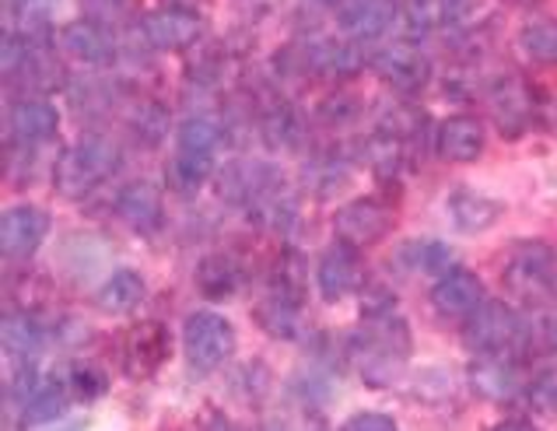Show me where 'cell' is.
Segmentation results:
<instances>
[{"label": "cell", "mask_w": 557, "mask_h": 431, "mask_svg": "<svg viewBox=\"0 0 557 431\" xmlns=\"http://www.w3.org/2000/svg\"><path fill=\"white\" fill-rule=\"evenodd\" d=\"M400 19L404 11L396 0H347L337 8V32L344 39L369 42L386 36Z\"/></svg>", "instance_id": "ac0fdd59"}, {"label": "cell", "mask_w": 557, "mask_h": 431, "mask_svg": "<svg viewBox=\"0 0 557 431\" xmlns=\"http://www.w3.org/2000/svg\"><path fill=\"white\" fill-rule=\"evenodd\" d=\"M315 116H320V123L330 126V131H344V126L358 123V116H361V95L347 91V88L330 91L320 102V109H315Z\"/></svg>", "instance_id": "e575fe53"}, {"label": "cell", "mask_w": 557, "mask_h": 431, "mask_svg": "<svg viewBox=\"0 0 557 431\" xmlns=\"http://www.w3.org/2000/svg\"><path fill=\"white\" fill-rule=\"evenodd\" d=\"M516 46L519 53L544 63V67H554L557 63V19H533L516 32Z\"/></svg>", "instance_id": "4dcf8cb0"}, {"label": "cell", "mask_w": 557, "mask_h": 431, "mask_svg": "<svg viewBox=\"0 0 557 431\" xmlns=\"http://www.w3.org/2000/svg\"><path fill=\"white\" fill-rule=\"evenodd\" d=\"M530 319V347H557V312L544 301V309Z\"/></svg>", "instance_id": "74e56055"}, {"label": "cell", "mask_w": 557, "mask_h": 431, "mask_svg": "<svg viewBox=\"0 0 557 431\" xmlns=\"http://www.w3.org/2000/svg\"><path fill=\"white\" fill-rule=\"evenodd\" d=\"M8 140L11 144H42L60 131V109L46 95H32L8 106Z\"/></svg>", "instance_id": "ffe728a7"}, {"label": "cell", "mask_w": 557, "mask_h": 431, "mask_svg": "<svg viewBox=\"0 0 557 431\" xmlns=\"http://www.w3.org/2000/svg\"><path fill=\"white\" fill-rule=\"evenodd\" d=\"M487 148V126L473 113H453L435 126V155L449 165L481 162Z\"/></svg>", "instance_id": "2e32d148"}, {"label": "cell", "mask_w": 557, "mask_h": 431, "mask_svg": "<svg viewBox=\"0 0 557 431\" xmlns=\"http://www.w3.org/2000/svg\"><path fill=\"white\" fill-rule=\"evenodd\" d=\"M522 4H530V0H522Z\"/></svg>", "instance_id": "b9f144b4"}, {"label": "cell", "mask_w": 557, "mask_h": 431, "mask_svg": "<svg viewBox=\"0 0 557 431\" xmlns=\"http://www.w3.org/2000/svg\"><path fill=\"white\" fill-rule=\"evenodd\" d=\"M214 158L211 155H186L176 151V158L169 162V183L176 186V194L183 197H197L200 189L214 180Z\"/></svg>", "instance_id": "f546056e"}, {"label": "cell", "mask_w": 557, "mask_h": 431, "mask_svg": "<svg viewBox=\"0 0 557 431\" xmlns=\"http://www.w3.org/2000/svg\"><path fill=\"white\" fill-rule=\"evenodd\" d=\"M445 211H449V221L456 225V232L463 235H481L491 232L505 218V204L498 197H487L484 189L456 183L445 197Z\"/></svg>", "instance_id": "d6986e66"}, {"label": "cell", "mask_w": 557, "mask_h": 431, "mask_svg": "<svg viewBox=\"0 0 557 431\" xmlns=\"http://www.w3.org/2000/svg\"><path fill=\"white\" fill-rule=\"evenodd\" d=\"M63 379H67V386H71L77 404H91V401H99V396L109 393V375H106V369L99 361L77 358V361L67 365Z\"/></svg>", "instance_id": "d6a6232c"}, {"label": "cell", "mask_w": 557, "mask_h": 431, "mask_svg": "<svg viewBox=\"0 0 557 431\" xmlns=\"http://www.w3.org/2000/svg\"><path fill=\"white\" fill-rule=\"evenodd\" d=\"M393 232V207L379 197H351L333 211V235L358 249L382 243Z\"/></svg>", "instance_id": "30bf717a"}, {"label": "cell", "mask_w": 557, "mask_h": 431, "mask_svg": "<svg viewBox=\"0 0 557 431\" xmlns=\"http://www.w3.org/2000/svg\"><path fill=\"white\" fill-rule=\"evenodd\" d=\"M218 144H221V123L211 120V116H186L180 126H176V151H186V155H218Z\"/></svg>", "instance_id": "1f68e13d"}, {"label": "cell", "mask_w": 557, "mask_h": 431, "mask_svg": "<svg viewBox=\"0 0 557 431\" xmlns=\"http://www.w3.org/2000/svg\"><path fill=\"white\" fill-rule=\"evenodd\" d=\"M281 298L295 301V306L306 309V295H309V263H306V253L295 249V246H284L274 260V270H270V287Z\"/></svg>", "instance_id": "4316f807"}, {"label": "cell", "mask_w": 557, "mask_h": 431, "mask_svg": "<svg viewBox=\"0 0 557 431\" xmlns=\"http://www.w3.org/2000/svg\"><path fill=\"white\" fill-rule=\"evenodd\" d=\"M347 355L355 358L358 375L369 382L372 390L393 386L407 361L413 355V337L410 327L396 312L386 316H364V323L351 333L347 341Z\"/></svg>", "instance_id": "6da1fadb"}, {"label": "cell", "mask_w": 557, "mask_h": 431, "mask_svg": "<svg viewBox=\"0 0 557 431\" xmlns=\"http://www.w3.org/2000/svg\"><path fill=\"white\" fill-rule=\"evenodd\" d=\"M396 263L404 270H421V274H445L456 263V253L442 238H410L396 249Z\"/></svg>", "instance_id": "f1b7e54d"}, {"label": "cell", "mask_w": 557, "mask_h": 431, "mask_svg": "<svg viewBox=\"0 0 557 431\" xmlns=\"http://www.w3.org/2000/svg\"><path fill=\"white\" fill-rule=\"evenodd\" d=\"M126 126H131V137H137L145 148H154L162 144L169 134V113L162 102H134L131 116H126Z\"/></svg>", "instance_id": "836d02e7"}, {"label": "cell", "mask_w": 557, "mask_h": 431, "mask_svg": "<svg viewBox=\"0 0 557 431\" xmlns=\"http://www.w3.org/2000/svg\"><path fill=\"white\" fill-rule=\"evenodd\" d=\"M361 312H364V316H386V312H396V298H393L389 287L372 284L369 292L361 295Z\"/></svg>", "instance_id": "f35d334b"}, {"label": "cell", "mask_w": 557, "mask_h": 431, "mask_svg": "<svg viewBox=\"0 0 557 431\" xmlns=\"http://www.w3.org/2000/svg\"><path fill=\"white\" fill-rule=\"evenodd\" d=\"M53 232V218L39 204H11L0 218V249L4 257L22 263L32 260L42 249V243Z\"/></svg>", "instance_id": "7c38bea8"}, {"label": "cell", "mask_w": 557, "mask_h": 431, "mask_svg": "<svg viewBox=\"0 0 557 431\" xmlns=\"http://www.w3.org/2000/svg\"><path fill=\"white\" fill-rule=\"evenodd\" d=\"M502 287L512 298L544 306L557 295V249L544 238H522L502 263Z\"/></svg>", "instance_id": "3957f363"}, {"label": "cell", "mask_w": 557, "mask_h": 431, "mask_svg": "<svg viewBox=\"0 0 557 431\" xmlns=\"http://www.w3.org/2000/svg\"><path fill=\"white\" fill-rule=\"evenodd\" d=\"M484 99L491 109V120H495V126L505 137H522L530 131V123L536 116V95L527 77H519L512 71L498 74L495 82L487 85Z\"/></svg>", "instance_id": "ba28073f"}, {"label": "cell", "mask_w": 557, "mask_h": 431, "mask_svg": "<svg viewBox=\"0 0 557 431\" xmlns=\"http://www.w3.org/2000/svg\"><path fill=\"white\" fill-rule=\"evenodd\" d=\"M428 298H432V309L442 319H456V323H467V319L484 306L487 287H484V278L476 274V270L453 263L449 270H445V274L435 278Z\"/></svg>", "instance_id": "5bb4252c"}, {"label": "cell", "mask_w": 557, "mask_h": 431, "mask_svg": "<svg viewBox=\"0 0 557 431\" xmlns=\"http://www.w3.org/2000/svg\"><path fill=\"white\" fill-rule=\"evenodd\" d=\"M120 165H123V151L113 140L102 134H85L53 158L50 180L60 200H85L113 180Z\"/></svg>", "instance_id": "7a4b0ae2"}, {"label": "cell", "mask_w": 557, "mask_h": 431, "mask_svg": "<svg viewBox=\"0 0 557 431\" xmlns=\"http://www.w3.org/2000/svg\"><path fill=\"white\" fill-rule=\"evenodd\" d=\"M57 46L63 57H71L77 63H85V67H113L120 60V42L113 36V28L99 19H77V22H67L60 32H57Z\"/></svg>", "instance_id": "4fadbf2b"}, {"label": "cell", "mask_w": 557, "mask_h": 431, "mask_svg": "<svg viewBox=\"0 0 557 431\" xmlns=\"http://www.w3.org/2000/svg\"><path fill=\"white\" fill-rule=\"evenodd\" d=\"M113 211L126 229L145 235V238L158 235L165 225L162 189H158L151 180H131L126 186H120V194L113 200Z\"/></svg>", "instance_id": "e0dca14e"}, {"label": "cell", "mask_w": 557, "mask_h": 431, "mask_svg": "<svg viewBox=\"0 0 557 431\" xmlns=\"http://www.w3.org/2000/svg\"><path fill=\"white\" fill-rule=\"evenodd\" d=\"M74 393L67 386L63 375H46L36 382V390L28 393V401L22 404V424L25 428H39V424H50L57 421L63 410L71 407Z\"/></svg>", "instance_id": "484cf974"}, {"label": "cell", "mask_w": 557, "mask_h": 431, "mask_svg": "<svg viewBox=\"0 0 557 431\" xmlns=\"http://www.w3.org/2000/svg\"><path fill=\"white\" fill-rule=\"evenodd\" d=\"M194 284L203 298L211 301H232L243 295V287L249 284V274L243 260H235L232 253H211L203 257L194 270Z\"/></svg>", "instance_id": "7402d4cb"}, {"label": "cell", "mask_w": 557, "mask_h": 431, "mask_svg": "<svg viewBox=\"0 0 557 431\" xmlns=\"http://www.w3.org/2000/svg\"><path fill=\"white\" fill-rule=\"evenodd\" d=\"M315 292L326 301V306H337V301L351 298L355 292H361L364 284V263H361V249L337 238L333 246H326L315 260Z\"/></svg>", "instance_id": "9c48e42d"}, {"label": "cell", "mask_w": 557, "mask_h": 431, "mask_svg": "<svg viewBox=\"0 0 557 431\" xmlns=\"http://www.w3.org/2000/svg\"><path fill=\"white\" fill-rule=\"evenodd\" d=\"M527 407L533 414H557V361L544 365L527 382Z\"/></svg>", "instance_id": "d590c367"}, {"label": "cell", "mask_w": 557, "mask_h": 431, "mask_svg": "<svg viewBox=\"0 0 557 431\" xmlns=\"http://www.w3.org/2000/svg\"><path fill=\"white\" fill-rule=\"evenodd\" d=\"M467 382L476 396H484L491 404H505L512 396L527 393L519 355H476L467 369Z\"/></svg>", "instance_id": "9a60e30c"}, {"label": "cell", "mask_w": 557, "mask_h": 431, "mask_svg": "<svg viewBox=\"0 0 557 431\" xmlns=\"http://www.w3.org/2000/svg\"><path fill=\"white\" fill-rule=\"evenodd\" d=\"M341 428L344 431H396L400 421L386 410H355L341 421Z\"/></svg>", "instance_id": "8d00e7d4"}, {"label": "cell", "mask_w": 557, "mask_h": 431, "mask_svg": "<svg viewBox=\"0 0 557 431\" xmlns=\"http://www.w3.org/2000/svg\"><path fill=\"white\" fill-rule=\"evenodd\" d=\"M476 0H407L404 4V22L410 32H442V28H463L473 22Z\"/></svg>", "instance_id": "603a6c76"}, {"label": "cell", "mask_w": 557, "mask_h": 431, "mask_svg": "<svg viewBox=\"0 0 557 431\" xmlns=\"http://www.w3.org/2000/svg\"><path fill=\"white\" fill-rule=\"evenodd\" d=\"M140 39H145L151 50L158 53H176L189 50L207 36V22L200 19L197 8L189 4H169V8H154L145 19L137 22Z\"/></svg>", "instance_id": "8992f818"}, {"label": "cell", "mask_w": 557, "mask_h": 431, "mask_svg": "<svg viewBox=\"0 0 557 431\" xmlns=\"http://www.w3.org/2000/svg\"><path fill=\"white\" fill-rule=\"evenodd\" d=\"M148 301V281L140 270L134 267H116L109 274L99 292H95V306H99L106 316H131Z\"/></svg>", "instance_id": "cb8c5ba5"}, {"label": "cell", "mask_w": 557, "mask_h": 431, "mask_svg": "<svg viewBox=\"0 0 557 431\" xmlns=\"http://www.w3.org/2000/svg\"><path fill=\"white\" fill-rule=\"evenodd\" d=\"M126 4H131V0H82L88 19H99V22H113L116 14L126 11Z\"/></svg>", "instance_id": "ab89813d"}, {"label": "cell", "mask_w": 557, "mask_h": 431, "mask_svg": "<svg viewBox=\"0 0 557 431\" xmlns=\"http://www.w3.org/2000/svg\"><path fill=\"white\" fill-rule=\"evenodd\" d=\"M172 355V333L165 323L145 319L123 333L120 341V369L126 379H151L158 369H165Z\"/></svg>", "instance_id": "8fae6325"}, {"label": "cell", "mask_w": 557, "mask_h": 431, "mask_svg": "<svg viewBox=\"0 0 557 431\" xmlns=\"http://www.w3.org/2000/svg\"><path fill=\"white\" fill-rule=\"evenodd\" d=\"M301 60H306V67L312 74L337 77V82L355 77L364 63H369L355 39H312V42H301Z\"/></svg>", "instance_id": "44dd1931"}, {"label": "cell", "mask_w": 557, "mask_h": 431, "mask_svg": "<svg viewBox=\"0 0 557 431\" xmlns=\"http://www.w3.org/2000/svg\"><path fill=\"white\" fill-rule=\"evenodd\" d=\"M252 319H257V327L263 333H270V337H277V341H295L301 333V327H298L301 306H295V301L281 298L274 292H267L257 306H252Z\"/></svg>", "instance_id": "83f0119b"}, {"label": "cell", "mask_w": 557, "mask_h": 431, "mask_svg": "<svg viewBox=\"0 0 557 431\" xmlns=\"http://www.w3.org/2000/svg\"><path fill=\"white\" fill-rule=\"evenodd\" d=\"M238 347L232 319L218 309H194L183 319V358L194 375H214Z\"/></svg>", "instance_id": "5b68a950"}, {"label": "cell", "mask_w": 557, "mask_h": 431, "mask_svg": "<svg viewBox=\"0 0 557 431\" xmlns=\"http://www.w3.org/2000/svg\"><path fill=\"white\" fill-rule=\"evenodd\" d=\"M463 341L473 355H522L530 347V319L502 298H484L463 323Z\"/></svg>", "instance_id": "277c9868"}, {"label": "cell", "mask_w": 557, "mask_h": 431, "mask_svg": "<svg viewBox=\"0 0 557 431\" xmlns=\"http://www.w3.org/2000/svg\"><path fill=\"white\" fill-rule=\"evenodd\" d=\"M369 67L379 82H386L400 95H418L428 82H432V60H428L421 46H413L407 39L379 46V50L369 57Z\"/></svg>", "instance_id": "52a82bcc"}, {"label": "cell", "mask_w": 557, "mask_h": 431, "mask_svg": "<svg viewBox=\"0 0 557 431\" xmlns=\"http://www.w3.org/2000/svg\"><path fill=\"white\" fill-rule=\"evenodd\" d=\"M4 350L14 365H25V361H36L46 347V337H50V330H46L36 316L28 309H8L4 312Z\"/></svg>", "instance_id": "d4e9b609"}, {"label": "cell", "mask_w": 557, "mask_h": 431, "mask_svg": "<svg viewBox=\"0 0 557 431\" xmlns=\"http://www.w3.org/2000/svg\"><path fill=\"white\" fill-rule=\"evenodd\" d=\"M323 8H341V4H347V0H320Z\"/></svg>", "instance_id": "60d3db41"}]
</instances>
